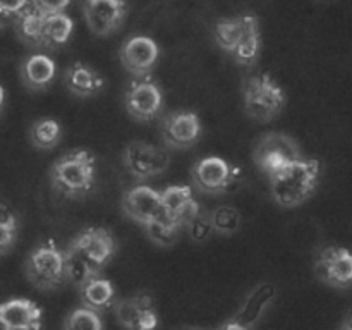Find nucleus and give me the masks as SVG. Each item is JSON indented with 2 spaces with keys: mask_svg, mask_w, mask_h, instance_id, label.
Returning a JSON list of instances; mask_svg holds the SVG:
<instances>
[{
  "mask_svg": "<svg viewBox=\"0 0 352 330\" xmlns=\"http://www.w3.org/2000/svg\"><path fill=\"white\" fill-rule=\"evenodd\" d=\"M112 311L119 325L129 330H151L158 325V316L153 308V299L146 292L133 298L116 299Z\"/></svg>",
  "mask_w": 352,
  "mask_h": 330,
  "instance_id": "nucleus-15",
  "label": "nucleus"
},
{
  "mask_svg": "<svg viewBox=\"0 0 352 330\" xmlns=\"http://www.w3.org/2000/svg\"><path fill=\"white\" fill-rule=\"evenodd\" d=\"M340 330H352V311L346 315V318L342 320V323L339 325Z\"/></svg>",
  "mask_w": 352,
  "mask_h": 330,
  "instance_id": "nucleus-34",
  "label": "nucleus"
},
{
  "mask_svg": "<svg viewBox=\"0 0 352 330\" xmlns=\"http://www.w3.org/2000/svg\"><path fill=\"white\" fill-rule=\"evenodd\" d=\"M124 168L133 175L136 181H146V179L160 175L167 170L170 164V155L165 148L157 144L146 143V141H131L122 151Z\"/></svg>",
  "mask_w": 352,
  "mask_h": 330,
  "instance_id": "nucleus-8",
  "label": "nucleus"
},
{
  "mask_svg": "<svg viewBox=\"0 0 352 330\" xmlns=\"http://www.w3.org/2000/svg\"><path fill=\"white\" fill-rule=\"evenodd\" d=\"M67 251L76 254L93 275H100L117 253V243L105 227H88L69 244Z\"/></svg>",
  "mask_w": 352,
  "mask_h": 330,
  "instance_id": "nucleus-6",
  "label": "nucleus"
},
{
  "mask_svg": "<svg viewBox=\"0 0 352 330\" xmlns=\"http://www.w3.org/2000/svg\"><path fill=\"white\" fill-rule=\"evenodd\" d=\"M210 219H212V226L215 234L222 237H230L239 230L241 227V213L237 208L230 205L219 206V208L210 212Z\"/></svg>",
  "mask_w": 352,
  "mask_h": 330,
  "instance_id": "nucleus-28",
  "label": "nucleus"
},
{
  "mask_svg": "<svg viewBox=\"0 0 352 330\" xmlns=\"http://www.w3.org/2000/svg\"><path fill=\"white\" fill-rule=\"evenodd\" d=\"M144 232H146V237L153 244L160 248H172L181 237L182 230H186V227L182 226L177 220L164 219L158 220V222L150 223V226L143 227Z\"/></svg>",
  "mask_w": 352,
  "mask_h": 330,
  "instance_id": "nucleus-27",
  "label": "nucleus"
},
{
  "mask_svg": "<svg viewBox=\"0 0 352 330\" xmlns=\"http://www.w3.org/2000/svg\"><path fill=\"white\" fill-rule=\"evenodd\" d=\"M160 57V48L153 38L131 36L119 48L120 64L134 78L151 74Z\"/></svg>",
  "mask_w": 352,
  "mask_h": 330,
  "instance_id": "nucleus-16",
  "label": "nucleus"
},
{
  "mask_svg": "<svg viewBox=\"0 0 352 330\" xmlns=\"http://www.w3.org/2000/svg\"><path fill=\"white\" fill-rule=\"evenodd\" d=\"M186 230H188L189 239H191L192 243L199 244L208 241L210 237L215 234V230H213V226H212V219H210V212H206V210L201 208V212H199L196 217H192L191 222L186 226Z\"/></svg>",
  "mask_w": 352,
  "mask_h": 330,
  "instance_id": "nucleus-31",
  "label": "nucleus"
},
{
  "mask_svg": "<svg viewBox=\"0 0 352 330\" xmlns=\"http://www.w3.org/2000/svg\"><path fill=\"white\" fill-rule=\"evenodd\" d=\"M315 274L320 280L337 291L352 287V251L347 248L329 246L316 256Z\"/></svg>",
  "mask_w": 352,
  "mask_h": 330,
  "instance_id": "nucleus-12",
  "label": "nucleus"
},
{
  "mask_svg": "<svg viewBox=\"0 0 352 330\" xmlns=\"http://www.w3.org/2000/svg\"><path fill=\"white\" fill-rule=\"evenodd\" d=\"M243 36L232 52V58L243 67L251 69L256 65L261 52V31L260 21L253 12L243 14Z\"/></svg>",
  "mask_w": 352,
  "mask_h": 330,
  "instance_id": "nucleus-21",
  "label": "nucleus"
},
{
  "mask_svg": "<svg viewBox=\"0 0 352 330\" xmlns=\"http://www.w3.org/2000/svg\"><path fill=\"white\" fill-rule=\"evenodd\" d=\"M64 329L67 330H102L103 322L100 318V313L95 311L91 308H86V306H81V308L74 309L71 315L67 316V320L64 322Z\"/></svg>",
  "mask_w": 352,
  "mask_h": 330,
  "instance_id": "nucleus-30",
  "label": "nucleus"
},
{
  "mask_svg": "<svg viewBox=\"0 0 352 330\" xmlns=\"http://www.w3.org/2000/svg\"><path fill=\"white\" fill-rule=\"evenodd\" d=\"M96 158L85 148L58 157L48 170L50 186L62 198L79 199L91 192L96 181Z\"/></svg>",
  "mask_w": 352,
  "mask_h": 330,
  "instance_id": "nucleus-2",
  "label": "nucleus"
},
{
  "mask_svg": "<svg viewBox=\"0 0 352 330\" xmlns=\"http://www.w3.org/2000/svg\"><path fill=\"white\" fill-rule=\"evenodd\" d=\"M74 31V23L65 12L45 14L43 24H41L40 48L47 50H57L64 47Z\"/></svg>",
  "mask_w": 352,
  "mask_h": 330,
  "instance_id": "nucleus-22",
  "label": "nucleus"
},
{
  "mask_svg": "<svg viewBox=\"0 0 352 330\" xmlns=\"http://www.w3.org/2000/svg\"><path fill=\"white\" fill-rule=\"evenodd\" d=\"M78 289L81 305L98 313L112 308L113 301H116V287H113V284L109 278L100 277V275L89 278L88 282H85Z\"/></svg>",
  "mask_w": 352,
  "mask_h": 330,
  "instance_id": "nucleus-23",
  "label": "nucleus"
},
{
  "mask_svg": "<svg viewBox=\"0 0 352 330\" xmlns=\"http://www.w3.org/2000/svg\"><path fill=\"white\" fill-rule=\"evenodd\" d=\"M19 220L14 213L2 212L0 213V256L10 253L19 239Z\"/></svg>",
  "mask_w": 352,
  "mask_h": 330,
  "instance_id": "nucleus-29",
  "label": "nucleus"
},
{
  "mask_svg": "<svg viewBox=\"0 0 352 330\" xmlns=\"http://www.w3.org/2000/svg\"><path fill=\"white\" fill-rule=\"evenodd\" d=\"M302 157L301 146L292 136L278 131L261 134L256 140L253 148L254 165L263 172L265 175H270L274 172L280 170L291 162L299 160Z\"/></svg>",
  "mask_w": 352,
  "mask_h": 330,
  "instance_id": "nucleus-5",
  "label": "nucleus"
},
{
  "mask_svg": "<svg viewBox=\"0 0 352 330\" xmlns=\"http://www.w3.org/2000/svg\"><path fill=\"white\" fill-rule=\"evenodd\" d=\"M62 140V126L52 117H41L30 126V141L36 150H54Z\"/></svg>",
  "mask_w": 352,
  "mask_h": 330,
  "instance_id": "nucleus-24",
  "label": "nucleus"
},
{
  "mask_svg": "<svg viewBox=\"0 0 352 330\" xmlns=\"http://www.w3.org/2000/svg\"><path fill=\"white\" fill-rule=\"evenodd\" d=\"M322 162L318 158H299L280 170L267 175L274 201L282 208H296L308 201L318 188Z\"/></svg>",
  "mask_w": 352,
  "mask_h": 330,
  "instance_id": "nucleus-1",
  "label": "nucleus"
},
{
  "mask_svg": "<svg viewBox=\"0 0 352 330\" xmlns=\"http://www.w3.org/2000/svg\"><path fill=\"white\" fill-rule=\"evenodd\" d=\"M162 198H164L167 219L177 220L184 227L191 222L192 217H196L201 212V206H199V203L192 196L191 186H168L162 192Z\"/></svg>",
  "mask_w": 352,
  "mask_h": 330,
  "instance_id": "nucleus-20",
  "label": "nucleus"
},
{
  "mask_svg": "<svg viewBox=\"0 0 352 330\" xmlns=\"http://www.w3.org/2000/svg\"><path fill=\"white\" fill-rule=\"evenodd\" d=\"M277 296V287L270 282L256 285L253 291L248 294L246 301L243 302L239 309L227 320L226 323L219 327L222 330H251L261 322L263 315Z\"/></svg>",
  "mask_w": 352,
  "mask_h": 330,
  "instance_id": "nucleus-13",
  "label": "nucleus"
},
{
  "mask_svg": "<svg viewBox=\"0 0 352 330\" xmlns=\"http://www.w3.org/2000/svg\"><path fill=\"white\" fill-rule=\"evenodd\" d=\"M237 170L220 157H206L191 167V182L201 195H223L236 181Z\"/></svg>",
  "mask_w": 352,
  "mask_h": 330,
  "instance_id": "nucleus-11",
  "label": "nucleus"
},
{
  "mask_svg": "<svg viewBox=\"0 0 352 330\" xmlns=\"http://www.w3.org/2000/svg\"><path fill=\"white\" fill-rule=\"evenodd\" d=\"M3 107H6V89L0 85V113L3 112Z\"/></svg>",
  "mask_w": 352,
  "mask_h": 330,
  "instance_id": "nucleus-35",
  "label": "nucleus"
},
{
  "mask_svg": "<svg viewBox=\"0 0 352 330\" xmlns=\"http://www.w3.org/2000/svg\"><path fill=\"white\" fill-rule=\"evenodd\" d=\"M124 107L136 122H151L164 112V93L150 74L134 78L124 93Z\"/></svg>",
  "mask_w": 352,
  "mask_h": 330,
  "instance_id": "nucleus-7",
  "label": "nucleus"
},
{
  "mask_svg": "<svg viewBox=\"0 0 352 330\" xmlns=\"http://www.w3.org/2000/svg\"><path fill=\"white\" fill-rule=\"evenodd\" d=\"M34 9H38L43 14H55V12H64L71 0H31Z\"/></svg>",
  "mask_w": 352,
  "mask_h": 330,
  "instance_id": "nucleus-33",
  "label": "nucleus"
},
{
  "mask_svg": "<svg viewBox=\"0 0 352 330\" xmlns=\"http://www.w3.org/2000/svg\"><path fill=\"white\" fill-rule=\"evenodd\" d=\"M243 14L237 17L219 19L215 24V30H213L217 45L230 55L236 50L237 43H239L241 36H243Z\"/></svg>",
  "mask_w": 352,
  "mask_h": 330,
  "instance_id": "nucleus-26",
  "label": "nucleus"
},
{
  "mask_svg": "<svg viewBox=\"0 0 352 330\" xmlns=\"http://www.w3.org/2000/svg\"><path fill=\"white\" fill-rule=\"evenodd\" d=\"M28 7H31V0H0V17L16 19Z\"/></svg>",
  "mask_w": 352,
  "mask_h": 330,
  "instance_id": "nucleus-32",
  "label": "nucleus"
},
{
  "mask_svg": "<svg viewBox=\"0 0 352 330\" xmlns=\"http://www.w3.org/2000/svg\"><path fill=\"white\" fill-rule=\"evenodd\" d=\"M57 64L45 54H33L23 58L19 65V78L31 91H43L54 82Z\"/></svg>",
  "mask_w": 352,
  "mask_h": 330,
  "instance_id": "nucleus-19",
  "label": "nucleus"
},
{
  "mask_svg": "<svg viewBox=\"0 0 352 330\" xmlns=\"http://www.w3.org/2000/svg\"><path fill=\"white\" fill-rule=\"evenodd\" d=\"M24 274L30 284L38 291H57L64 282H67L65 250H60L55 241H43L28 254L24 261Z\"/></svg>",
  "mask_w": 352,
  "mask_h": 330,
  "instance_id": "nucleus-4",
  "label": "nucleus"
},
{
  "mask_svg": "<svg viewBox=\"0 0 352 330\" xmlns=\"http://www.w3.org/2000/svg\"><path fill=\"white\" fill-rule=\"evenodd\" d=\"M45 14L34 9L33 3L28 7L21 16L14 19L16 23V34L26 47L40 48V38H41V24H43Z\"/></svg>",
  "mask_w": 352,
  "mask_h": 330,
  "instance_id": "nucleus-25",
  "label": "nucleus"
},
{
  "mask_svg": "<svg viewBox=\"0 0 352 330\" xmlns=\"http://www.w3.org/2000/svg\"><path fill=\"white\" fill-rule=\"evenodd\" d=\"M64 85L76 98H93L105 86V79L98 71L85 62H74L64 72Z\"/></svg>",
  "mask_w": 352,
  "mask_h": 330,
  "instance_id": "nucleus-18",
  "label": "nucleus"
},
{
  "mask_svg": "<svg viewBox=\"0 0 352 330\" xmlns=\"http://www.w3.org/2000/svg\"><path fill=\"white\" fill-rule=\"evenodd\" d=\"M120 206H122L124 215L133 222L140 223L141 227L167 219L162 192L155 191L150 186L140 184L127 189L124 192Z\"/></svg>",
  "mask_w": 352,
  "mask_h": 330,
  "instance_id": "nucleus-9",
  "label": "nucleus"
},
{
  "mask_svg": "<svg viewBox=\"0 0 352 330\" xmlns=\"http://www.w3.org/2000/svg\"><path fill=\"white\" fill-rule=\"evenodd\" d=\"M127 10V0H82L85 21L96 36L116 33L126 21Z\"/></svg>",
  "mask_w": 352,
  "mask_h": 330,
  "instance_id": "nucleus-14",
  "label": "nucleus"
},
{
  "mask_svg": "<svg viewBox=\"0 0 352 330\" xmlns=\"http://www.w3.org/2000/svg\"><path fill=\"white\" fill-rule=\"evenodd\" d=\"M243 105L250 119L267 124L285 109L287 93L270 74L263 72L243 81Z\"/></svg>",
  "mask_w": 352,
  "mask_h": 330,
  "instance_id": "nucleus-3",
  "label": "nucleus"
},
{
  "mask_svg": "<svg viewBox=\"0 0 352 330\" xmlns=\"http://www.w3.org/2000/svg\"><path fill=\"white\" fill-rule=\"evenodd\" d=\"M203 126L199 116L191 110L172 112L162 117L160 138L172 150H188L201 140Z\"/></svg>",
  "mask_w": 352,
  "mask_h": 330,
  "instance_id": "nucleus-10",
  "label": "nucleus"
},
{
  "mask_svg": "<svg viewBox=\"0 0 352 330\" xmlns=\"http://www.w3.org/2000/svg\"><path fill=\"white\" fill-rule=\"evenodd\" d=\"M43 309L26 298H12L0 302V329L38 330L43 325Z\"/></svg>",
  "mask_w": 352,
  "mask_h": 330,
  "instance_id": "nucleus-17",
  "label": "nucleus"
}]
</instances>
